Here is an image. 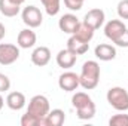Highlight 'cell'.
Listing matches in <instances>:
<instances>
[{"mask_svg":"<svg viewBox=\"0 0 128 126\" xmlns=\"http://www.w3.org/2000/svg\"><path fill=\"white\" fill-rule=\"evenodd\" d=\"M72 104L80 120H90L96 116V104L92 98L85 92H76L72 96Z\"/></svg>","mask_w":128,"mask_h":126,"instance_id":"cell-1","label":"cell"},{"mask_svg":"<svg viewBox=\"0 0 128 126\" xmlns=\"http://www.w3.org/2000/svg\"><path fill=\"white\" fill-rule=\"evenodd\" d=\"M100 82V64L97 61H85L79 74V83L85 91H92Z\"/></svg>","mask_w":128,"mask_h":126,"instance_id":"cell-2","label":"cell"},{"mask_svg":"<svg viewBox=\"0 0 128 126\" xmlns=\"http://www.w3.org/2000/svg\"><path fill=\"white\" fill-rule=\"evenodd\" d=\"M107 102L110 104V107H113L116 111H127L128 110V91L121 88V86H115L110 88L107 91Z\"/></svg>","mask_w":128,"mask_h":126,"instance_id":"cell-3","label":"cell"},{"mask_svg":"<svg viewBox=\"0 0 128 126\" xmlns=\"http://www.w3.org/2000/svg\"><path fill=\"white\" fill-rule=\"evenodd\" d=\"M49 111H51L49 99L45 95H34L32 99H30L27 113H30L33 116L39 117V119H45Z\"/></svg>","mask_w":128,"mask_h":126,"instance_id":"cell-4","label":"cell"},{"mask_svg":"<svg viewBox=\"0 0 128 126\" xmlns=\"http://www.w3.org/2000/svg\"><path fill=\"white\" fill-rule=\"evenodd\" d=\"M21 16H22V22L28 28H37L43 22V15H42L40 9L36 7L34 4H30V6L24 7L22 12H21Z\"/></svg>","mask_w":128,"mask_h":126,"instance_id":"cell-5","label":"cell"},{"mask_svg":"<svg viewBox=\"0 0 128 126\" xmlns=\"http://www.w3.org/2000/svg\"><path fill=\"white\" fill-rule=\"evenodd\" d=\"M20 58V46L0 43V65H10Z\"/></svg>","mask_w":128,"mask_h":126,"instance_id":"cell-6","label":"cell"},{"mask_svg":"<svg viewBox=\"0 0 128 126\" xmlns=\"http://www.w3.org/2000/svg\"><path fill=\"white\" fill-rule=\"evenodd\" d=\"M58 86L64 92H74L80 83H79V76L73 71H66L58 77Z\"/></svg>","mask_w":128,"mask_h":126,"instance_id":"cell-7","label":"cell"},{"mask_svg":"<svg viewBox=\"0 0 128 126\" xmlns=\"http://www.w3.org/2000/svg\"><path fill=\"white\" fill-rule=\"evenodd\" d=\"M104 19H106V15H104V10L101 9H91L85 13V18H84V22L88 24L92 30H98L103 24H104Z\"/></svg>","mask_w":128,"mask_h":126,"instance_id":"cell-8","label":"cell"},{"mask_svg":"<svg viewBox=\"0 0 128 126\" xmlns=\"http://www.w3.org/2000/svg\"><path fill=\"white\" fill-rule=\"evenodd\" d=\"M125 30H127V27H125L124 21H121V19H112L104 25V34L112 42H115Z\"/></svg>","mask_w":128,"mask_h":126,"instance_id":"cell-9","label":"cell"},{"mask_svg":"<svg viewBox=\"0 0 128 126\" xmlns=\"http://www.w3.org/2000/svg\"><path fill=\"white\" fill-rule=\"evenodd\" d=\"M79 22H80V21H79V18H78L76 15H73V13H66V15H63V16L60 18L58 27H60V30L63 33L73 34V33L76 31Z\"/></svg>","mask_w":128,"mask_h":126,"instance_id":"cell-10","label":"cell"},{"mask_svg":"<svg viewBox=\"0 0 128 126\" xmlns=\"http://www.w3.org/2000/svg\"><path fill=\"white\" fill-rule=\"evenodd\" d=\"M51 61V51L46 46H39L33 51L32 54V63L36 67H45Z\"/></svg>","mask_w":128,"mask_h":126,"instance_id":"cell-11","label":"cell"},{"mask_svg":"<svg viewBox=\"0 0 128 126\" xmlns=\"http://www.w3.org/2000/svg\"><path fill=\"white\" fill-rule=\"evenodd\" d=\"M36 33L33 31L32 28H24L21 30L18 37H16V45L21 48V49H30L36 45Z\"/></svg>","mask_w":128,"mask_h":126,"instance_id":"cell-12","label":"cell"},{"mask_svg":"<svg viewBox=\"0 0 128 126\" xmlns=\"http://www.w3.org/2000/svg\"><path fill=\"white\" fill-rule=\"evenodd\" d=\"M94 54L100 61H112L116 58V48L109 43H100L96 46Z\"/></svg>","mask_w":128,"mask_h":126,"instance_id":"cell-13","label":"cell"},{"mask_svg":"<svg viewBox=\"0 0 128 126\" xmlns=\"http://www.w3.org/2000/svg\"><path fill=\"white\" fill-rule=\"evenodd\" d=\"M78 61V55H74L72 51H68L67 48L61 49L58 54H57V64L58 67H61L63 70H68L72 68Z\"/></svg>","mask_w":128,"mask_h":126,"instance_id":"cell-14","label":"cell"},{"mask_svg":"<svg viewBox=\"0 0 128 126\" xmlns=\"http://www.w3.org/2000/svg\"><path fill=\"white\" fill-rule=\"evenodd\" d=\"M26 102H27L26 101V95L22 94V92H18V91L10 92L6 96V105L10 110H14V111H20L21 108H24Z\"/></svg>","mask_w":128,"mask_h":126,"instance_id":"cell-15","label":"cell"},{"mask_svg":"<svg viewBox=\"0 0 128 126\" xmlns=\"http://www.w3.org/2000/svg\"><path fill=\"white\" fill-rule=\"evenodd\" d=\"M67 49L72 51L74 55L79 57V55H84V54L88 52V49H90V43H85V42L79 40L76 36L72 34V37L67 40Z\"/></svg>","mask_w":128,"mask_h":126,"instance_id":"cell-16","label":"cell"},{"mask_svg":"<svg viewBox=\"0 0 128 126\" xmlns=\"http://www.w3.org/2000/svg\"><path fill=\"white\" fill-rule=\"evenodd\" d=\"M64 120H66V114L63 110L54 108L43 119V126H61L64 123Z\"/></svg>","mask_w":128,"mask_h":126,"instance_id":"cell-17","label":"cell"},{"mask_svg":"<svg viewBox=\"0 0 128 126\" xmlns=\"http://www.w3.org/2000/svg\"><path fill=\"white\" fill-rule=\"evenodd\" d=\"M21 4L12 1V0H0V13L8 18H14L20 13Z\"/></svg>","mask_w":128,"mask_h":126,"instance_id":"cell-18","label":"cell"},{"mask_svg":"<svg viewBox=\"0 0 128 126\" xmlns=\"http://www.w3.org/2000/svg\"><path fill=\"white\" fill-rule=\"evenodd\" d=\"M94 31H96V30H92L88 24H85V22L82 21V22H79V25H78L76 31L73 33V36H76L79 40H82V42H85V43H90V42L92 40V37H94Z\"/></svg>","mask_w":128,"mask_h":126,"instance_id":"cell-19","label":"cell"},{"mask_svg":"<svg viewBox=\"0 0 128 126\" xmlns=\"http://www.w3.org/2000/svg\"><path fill=\"white\" fill-rule=\"evenodd\" d=\"M40 1H42V4L49 16L58 15V12L61 9V0H40Z\"/></svg>","mask_w":128,"mask_h":126,"instance_id":"cell-20","label":"cell"},{"mask_svg":"<svg viewBox=\"0 0 128 126\" xmlns=\"http://www.w3.org/2000/svg\"><path fill=\"white\" fill-rule=\"evenodd\" d=\"M21 126H43V119H39L30 113H26L21 117Z\"/></svg>","mask_w":128,"mask_h":126,"instance_id":"cell-21","label":"cell"},{"mask_svg":"<svg viewBox=\"0 0 128 126\" xmlns=\"http://www.w3.org/2000/svg\"><path fill=\"white\" fill-rule=\"evenodd\" d=\"M110 126H128V114H115L109 120Z\"/></svg>","mask_w":128,"mask_h":126,"instance_id":"cell-22","label":"cell"},{"mask_svg":"<svg viewBox=\"0 0 128 126\" xmlns=\"http://www.w3.org/2000/svg\"><path fill=\"white\" fill-rule=\"evenodd\" d=\"M116 10H118V15L121 19H128V0H121L118 3Z\"/></svg>","mask_w":128,"mask_h":126,"instance_id":"cell-23","label":"cell"},{"mask_svg":"<svg viewBox=\"0 0 128 126\" xmlns=\"http://www.w3.org/2000/svg\"><path fill=\"white\" fill-rule=\"evenodd\" d=\"M85 0H64V4L70 10H80Z\"/></svg>","mask_w":128,"mask_h":126,"instance_id":"cell-24","label":"cell"},{"mask_svg":"<svg viewBox=\"0 0 128 126\" xmlns=\"http://www.w3.org/2000/svg\"><path fill=\"white\" fill-rule=\"evenodd\" d=\"M9 89H10V80H9V77L6 74L0 73V94L2 92H6Z\"/></svg>","mask_w":128,"mask_h":126,"instance_id":"cell-25","label":"cell"},{"mask_svg":"<svg viewBox=\"0 0 128 126\" xmlns=\"http://www.w3.org/2000/svg\"><path fill=\"white\" fill-rule=\"evenodd\" d=\"M113 43H115L116 46H119V48H128V28L122 33Z\"/></svg>","mask_w":128,"mask_h":126,"instance_id":"cell-26","label":"cell"},{"mask_svg":"<svg viewBox=\"0 0 128 126\" xmlns=\"http://www.w3.org/2000/svg\"><path fill=\"white\" fill-rule=\"evenodd\" d=\"M4 36H6V27H4V25L0 22V40H2Z\"/></svg>","mask_w":128,"mask_h":126,"instance_id":"cell-27","label":"cell"},{"mask_svg":"<svg viewBox=\"0 0 128 126\" xmlns=\"http://www.w3.org/2000/svg\"><path fill=\"white\" fill-rule=\"evenodd\" d=\"M3 105H4V99H3V96L0 95V110L3 108Z\"/></svg>","mask_w":128,"mask_h":126,"instance_id":"cell-28","label":"cell"},{"mask_svg":"<svg viewBox=\"0 0 128 126\" xmlns=\"http://www.w3.org/2000/svg\"><path fill=\"white\" fill-rule=\"evenodd\" d=\"M12 1H15V3H18V4H22L26 0H12Z\"/></svg>","mask_w":128,"mask_h":126,"instance_id":"cell-29","label":"cell"}]
</instances>
